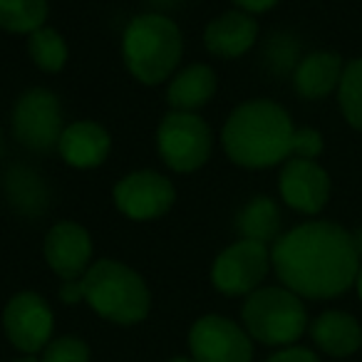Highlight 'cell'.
Instances as JSON below:
<instances>
[{
  "instance_id": "1",
  "label": "cell",
  "mask_w": 362,
  "mask_h": 362,
  "mask_svg": "<svg viewBox=\"0 0 362 362\" xmlns=\"http://www.w3.org/2000/svg\"><path fill=\"white\" fill-rule=\"evenodd\" d=\"M271 263L281 286L303 300H332L355 288L362 261L347 228L335 221L298 223L271 246Z\"/></svg>"
},
{
  "instance_id": "2",
  "label": "cell",
  "mask_w": 362,
  "mask_h": 362,
  "mask_svg": "<svg viewBox=\"0 0 362 362\" xmlns=\"http://www.w3.org/2000/svg\"><path fill=\"white\" fill-rule=\"evenodd\" d=\"M298 127L281 102L253 97L231 110L221 127V149L241 169H273L293 156Z\"/></svg>"
},
{
  "instance_id": "3",
  "label": "cell",
  "mask_w": 362,
  "mask_h": 362,
  "mask_svg": "<svg viewBox=\"0 0 362 362\" xmlns=\"http://www.w3.org/2000/svg\"><path fill=\"white\" fill-rule=\"evenodd\" d=\"M184 57V33L164 13H141L122 33V60L136 82L164 85L179 70Z\"/></svg>"
},
{
  "instance_id": "4",
  "label": "cell",
  "mask_w": 362,
  "mask_h": 362,
  "mask_svg": "<svg viewBox=\"0 0 362 362\" xmlns=\"http://www.w3.org/2000/svg\"><path fill=\"white\" fill-rule=\"evenodd\" d=\"M85 303L115 325H136L151 310V291L132 266L115 258H97L82 276Z\"/></svg>"
},
{
  "instance_id": "5",
  "label": "cell",
  "mask_w": 362,
  "mask_h": 362,
  "mask_svg": "<svg viewBox=\"0 0 362 362\" xmlns=\"http://www.w3.org/2000/svg\"><path fill=\"white\" fill-rule=\"evenodd\" d=\"M241 320L251 340L278 350L296 345L310 325L303 298L286 286H261L246 296Z\"/></svg>"
},
{
  "instance_id": "6",
  "label": "cell",
  "mask_w": 362,
  "mask_h": 362,
  "mask_svg": "<svg viewBox=\"0 0 362 362\" xmlns=\"http://www.w3.org/2000/svg\"><path fill=\"white\" fill-rule=\"evenodd\" d=\"M156 154L174 174H194L214 154V132L199 112L169 110L156 127Z\"/></svg>"
},
{
  "instance_id": "7",
  "label": "cell",
  "mask_w": 362,
  "mask_h": 362,
  "mask_svg": "<svg viewBox=\"0 0 362 362\" xmlns=\"http://www.w3.org/2000/svg\"><path fill=\"white\" fill-rule=\"evenodd\" d=\"M65 127L62 102L50 87H30L13 102L11 134L23 149L35 154L57 151Z\"/></svg>"
},
{
  "instance_id": "8",
  "label": "cell",
  "mask_w": 362,
  "mask_h": 362,
  "mask_svg": "<svg viewBox=\"0 0 362 362\" xmlns=\"http://www.w3.org/2000/svg\"><path fill=\"white\" fill-rule=\"evenodd\" d=\"M271 271V246L238 238L214 258L211 286L226 298H246L263 286Z\"/></svg>"
},
{
  "instance_id": "9",
  "label": "cell",
  "mask_w": 362,
  "mask_h": 362,
  "mask_svg": "<svg viewBox=\"0 0 362 362\" xmlns=\"http://www.w3.org/2000/svg\"><path fill=\"white\" fill-rule=\"evenodd\" d=\"M112 202L124 218L149 223L166 216L176 204V187L156 169H136L124 174L112 189Z\"/></svg>"
},
{
  "instance_id": "10",
  "label": "cell",
  "mask_w": 362,
  "mask_h": 362,
  "mask_svg": "<svg viewBox=\"0 0 362 362\" xmlns=\"http://www.w3.org/2000/svg\"><path fill=\"white\" fill-rule=\"evenodd\" d=\"M3 330L16 350L35 355L52 340L55 313L40 293L21 291L3 308Z\"/></svg>"
},
{
  "instance_id": "11",
  "label": "cell",
  "mask_w": 362,
  "mask_h": 362,
  "mask_svg": "<svg viewBox=\"0 0 362 362\" xmlns=\"http://www.w3.org/2000/svg\"><path fill=\"white\" fill-rule=\"evenodd\" d=\"M189 352L197 362H251L253 340L226 315H204L189 327Z\"/></svg>"
},
{
  "instance_id": "12",
  "label": "cell",
  "mask_w": 362,
  "mask_h": 362,
  "mask_svg": "<svg viewBox=\"0 0 362 362\" xmlns=\"http://www.w3.org/2000/svg\"><path fill=\"white\" fill-rule=\"evenodd\" d=\"M330 174L317 159H300L291 156L281 164L278 174V194L288 209L305 216H317L330 202Z\"/></svg>"
},
{
  "instance_id": "13",
  "label": "cell",
  "mask_w": 362,
  "mask_h": 362,
  "mask_svg": "<svg viewBox=\"0 0 362 362\" xmlns=\"http://www.w3.org/2000/svg\"><path fill=\"white\" fill-rule=\"evenodd\" d=\"M42 256L60 281L82 278L95 263V243L82 223L57 221L47 228L42 241Z\"/></svg>"
},
{
  "instance_id": "14",
  "label": "cell",
  "mask_w": 362,
  "mask_h": 362,
  "mask_svg": "<svg viewBox=\"0 0 362 362\" xmlns=\"http://www.w3.org/2000/svg\"><path fill=\"white\" fill-rule=\"evenodd\" d=\"M258 35H261V25H258L256 16L231 8L206 23L204 47L209 55L218 57V60H238L256 47Z\"/></svg>"
},
{
  "instance_id": "15",
  "label": "cell",
  "mask_w": 362,
  "mask_h": 362,
  "mask_svg": "<svg viewBox=\"0 0 362 362\" xmlns=\"http://www.w3.org/2000/svg\"><path fill=\"white\" fill-rule=\"evenodd\" d=\"M112 154V134L95 119H75L57 141V156L70 169L90 171L102 166Z\"/></svg>"
},
{
  "instance_id": "16",
  "label": "cell",
  "mask_w": 362,
  "mask_h": 362,
  "mask_svg": "<svg viewBox=\"0 0 362 362\" xmlns=\"http://www.w3.org/2000/svg\"><path fill=\"white\" fill-rule=\"evenodd\" d=\"M345 60L335 50H313L300 57V62L293 70V90L300 100L320 102L337 92Z\"/></svg>"
},
{
  "instance_id": "17",
  "label": "cell",
  "mask_w": 362,
  "mask_h": 362,
  "mask_svg": "<svg viewBox=\"0 0 362 362\" xmlns=\"http://www.w3.org/2000/svg\"><path fill=\"white\" fill-rule=\"evenodd\" d=\"M218 90L216 70L206 62H192L174 72L166 82V102L176 112H199L214 100Z\"/></svg>"
},
{
  "instance_id": "18",
  "label": "cell",
  "mask_w": 362,
  "mask_h": 362,
  "mask_svg": "<svg viewBox=\"0 0 362 362\" xmlns=\"http://www.w3.org/2000/svg\"><path fill=\"white\" fill-rule=\"evenodd\" d=\"M317 350L330 357H350L362 347V325L345 310H325L308 325Z\"/></svg>"
},
{
  "instance_id": "19",
  "label": "cell",
  "mask_w": 362,
  "mask_h": 362,
  "mask_svg": "<svg viewBox=\"0 0 362 362\" xmlns=\"http://www.w3.org/2000/svg\"><path fill=\"white\" fill-rule=\"evenodd\" d=\"M3 194L16 214L25 218H40L50 206V189L35 169L16 164L3 176Z\"/></svg>"
},
{
  "instance_id": "20",
  "label": "cell",
  "mask_w": 362,
  "mask_h": 362,
  "mask_svg": "<svg viewBox=\"0 0 362 362\" xmlns=\"http://www.w3.org/2000/svg\"><path fill=\"white\" fill-rule=\"evenodd\" d=\"M233 226H236L241 238L273 246L283 233L281 206L276 204V199L266 197V194H258V197L248 199V202L238 209Z\"/></svg>"
},
{
  "instance_id": "21",
  "label": "cell",
  "mask_w": 362,
  "mask_h": 362,
  "mask_svg": "<svg viewBox=\"0 0 362 362\" xmlns=\"http://www.w3.org/2000/svg\"><path fill=\"white\" fill-rule=\"evenodd\" d=\"M47 0H0V30L8 35H33L47 25Z\"/></svg>"
},
{
  "instance_id": "22",
  "label": "cell",
  "mask_w": 362,
  "mask_h": 362,
  "mask_svg": "<svg viewBox=\"0 0 362 362\" xmlns=\"http://www.w3.org/2000/svg\"><path fill=\"white\" fill-rule=\"evenodd\" d=\"M28 55L37 70L47 72V75H57L65 70L67 60H70V45L60 30L45 25L33 35H28Z\"/></svg>"
},
{
  "instance_id": "23",
  "label": "cell",
  "mask_w": 362,
  "mask_h": 362,
  "mask_svg": "<svg viewBox=\"0 0 362 362\" xmlns=\"http://www.w3.org/2000/svg\"><path fill=\"white\" fill-rule=\"evenodd\" d=\"M337 107L352 129L362 132V55L345 62L340 85H337Z\"/></svg>"
},
{
  "instance_id": "24",
  "label": "cell",
  "mask_w": 362,
  "mask_h": 362,
  "mask_svg": "<svg viewBox=\"0 0 362 362\" xmlns=\"http://www.w3.org/2000/svg\"><path fill=\"white\" fill-rule=\"evenodd\" d=\"M263 57H266V65L271 67L278 75H286V72L296 70V65L300 62V42L296 40L288 33H278L268 40L266 50H263Z\"/></svg>"
},
{
  "instance_id": "25",
  "label": "cell",
  "mask_w": 362,
  "mask_h": 362,
  "mask_svg": "<svg viewBox=\"0 0 362 362\" xmlns=\"http://www.w3.org/2000/svg\"><path fill=\"white\" fill-rule=\"evenodd\" d=\"M40 362H90V345L77 335L52 337L42 350Z\"/></svg>"
},
{
  "instance_id": "26",
  "label": "cell",
  "mask_w": 362,
  "mask_h": 362,
  "mask_svg": "<svg viewBox=\"0 0 362 362\" xmlns=\"http://www.w3.org/2000/svg\"><path fill=\"white\" fill-rule=\"evenodd\" d=\"M325 149V139L315 127H298L293 136V156L300 159H317Z\"/></svg>"
},
{
  "instance_id": "27",
  "label": "cell",
  "mask_w": 362,
  "mask_h": 362,
  "mask_svg": "<svg viewBox=\"0 0 362 362\" xmlns=\"http://www.w3.org/2000/svg\"><path fill=\"white\" fill-rule=\"evenodd\" d=\"M266 362H320V357H317L313 350H308V347L291 345V347L276 350Z\"/></svg>"
},
{
  "instance_id": "28",
  "label": "cell",
  "mask_w": 362,
  "mask_h": 362,
  "mask_svg": "<svg viewBox=\"0 0 362 362\" xmlns=\"http://www.w3.org/2000/svg\"><path fill=\"white\" fill-rule=\"evenodd\" d=\"M65 305H77V303H85V291H82V278H75V281H62L60 293H57Z\"/></svg>"
},
{
  "instance_id": "29",
  "label": "cell",
  "mask_w": 362,
  "mask_h": 362,
  "mask_svg": "<svg viewBox=\"0 0 362 362\" xmlns=\"http://www.w3.org/2000/svg\"><path fill=\"white\" fill-rule=\"evenodd\" d=\"M231 3L238 11H246V13H251V16H263V13L273 11L281 0H231Z\"/></svg>"
},
{
  "instance_id": "30",
  "label": "cell",
  "mask_w": 362,
  "mask_h": 362,
  "mask_svg": "<svg viewBox=\"0 0 362 362\" xmlns=\"http://www.w3.org/2000/svg\"><path fill=\"white\" fill-rule=\"evenodd\" d=\"M350 236H352V246H355L357 256H360V261H362V226H357L355 231H350Z\"/></svg>"
},
{
  "instance_id": "31",
  "label": "cell",
  "mask_w": 362,
  "mask_h": 362,
  "mask_svg": "<svg viewBox=\"0 0 362 362\" xmlns=\"http://www.w3.org/2000/svg\"><path fill=\"white\" fill-rule=\"evenodd\" d=\"M355 291H357V298L362 300V266H360V271H357V278H355Z\"/></svg>"
},
{
  "instance_id": "32",
  "label": "cell",
  "mask_w": 362,
  "mask_h": 362,
  "mask_svg": "<svg viewBox=\"0 0 362 362\" xmlns=\"http://www.w3.org/2000/svg\"><path fill=\"white\" fill-rule=\"evenodd\" d=\"M166 362H197L194 357H171V360H166Z\"/></svg>"
},
{
  "instance_id": "33",
  "label": "cell",
  "mask_w": 362,
  "mask_h": 362,
  "mask_svg": "<svg viewBox=\"0 0 362 362\" xmlns=\"http://www.w3.org/2000/svg\"><path fill=\"white\" fill-rule=\"evenodd\" d=\"M13 362H37V360H33V357H25V360H13Z\"/></svg>"
},
{
  "instance_id": "34",
  "label": "cell",
  "mask_w": 362,
  "mask_h": 362,
  "mask_svg": "<svg viewBox=\"0 0 362 362\" xmlns=\"http://www.w3.org/2000/svg\"><path fill=\"white\" fill-rule=\"evenodd\" d=\"M0 151H3V134H0Z\"/></svg>"
}]
</instances>
